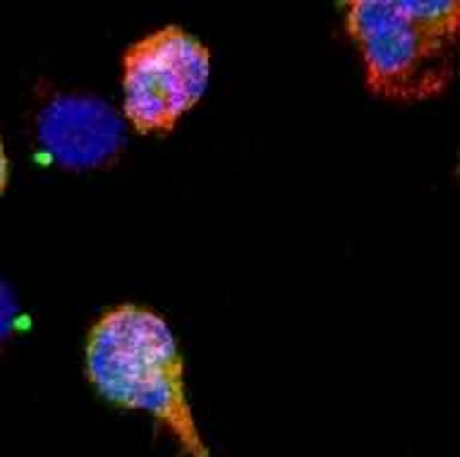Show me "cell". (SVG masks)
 <instances>
[{
	"label": "cell",
	"mask_w": 460,
	"mask_h": 457,
	"mask_svg": "<svg viewBox=\"0 0 460 457\" xmlns=\"http://www.w3.org/2000/svg\"><path fill=\"white\" fill-rule=\"evenodd\" d=\"M36 135L50 161L65 171H93L113 163L125 146V125L93 96H56L43 108Z\"/></svg>",
	"instance_id": "4"
},
{
	"label": "cell",
	"mask_w": 460,
	"mask_h": 457,
	"mask_svg": "<svg viewBox=\"0 0 460 457\" xmlns=\"http://www.w3.org/2000/svg\"><path fill=\"white\" fill-rule=\"evenodd\" d=\"M14 323H17V300L10 286L0 278V345L13 336Z\"/></svg>",
	"instance_id": "5"
},
{
	"label": "cell",
	"mask_w": 460,
	"mask_h": 457,
	"mask_svg": "<svg viewBox=\"0 0 460 457\" xmlns=\"http://www.w3.org/2000/svg\"><path fill=\"white\" fill-rule=\"evenodd\" d=\"M343 10L374 96L420 103L460 79V0H350Z\"/></svg>",
	"instance_id": "2"
},
{
	"label": "cell",
	"mask_w": 460,
	"mask_h": 457,
	"mask_svg": "<svg viewBox=\"0 0 460 457\" xmlns=\"http://www.w3.org/2000/svg\"><path fill=\"white\" fill-rule=\"evenodd\" d=\"M7 180H10V161H7L5 146H3V139H0V194L5 192Z\"/></svg>",
	"instance_id": "6"
},
{
	"label": "cell",
	"mask_w": 460,
	"mask_h": 457,
	"mask_svg": "<svg viewBox=\"0 0 460 457\" xmlns=\"http://www.w3.org/2000/svg\"><path fill=\"white\" fill-rule=\"evenodd\" d=\"M86 379L122 409L149 412L185 457H211L185 393V362L164 316L120 304L99 316L86 338Z\"/></svg>",
	"instance_id": "1"
},
{
	"label": "cell",
	"mask_w": 460,
	"mask_h": 457,
	"mask_svg": "<svg viewBox=\"0 0 460 457\" xmlns=\"http://www.w3.org/2000/svg\"><path fill=\"white\" fill-rule=\"evenodd\" d=\"M211 53L180 27H164L122 56V110L139 135H171L201 101Z\"/></svg>",
	"instance_id": "3"
}]
</instances>
